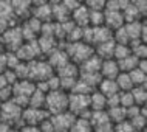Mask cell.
Listing matches in <instances>:
<instances>
[{
    "instance_id": "1",
    "label": "cell",
    "mask_w": 147,
    "mask_h": 132,
    "mask_svg": "<svg viewBox=\"0 0 147 132\" xmlns=\"http://www.w3.org/2000/svg\"><path fill=\"white\" fill-rule=\"evenodd\" d=\"M45 110L50 114V117L68 110V93L63 90L48 92L45 97Z\"/></svg>"
},
{
    "instance_id": "2",
    "label": "cell",
    "mask_w": 147,
    "mask_h": 132,
    "mask_svg": "<svg viewBox=\"0 0 147 132\" xmlns=\"http://www.w3.org/2000/svg\"><path fill=\"white\" fill-rule=\"evenodd\" d=\"M22 107L17 106L13 99L2 103L0 106V121L6 123L11 127H20L22 126Z\"/></svg>"
},
{
    "instance_id": "3",
    "label": "cell",
    "mask_w": 147,
    "mask_h": 132,
    "mask_svg": "<svg viewBox=\"0 0 147 132\" xmlns=\"http://www.w3.org/2000/svg\"><path fill=\"white\" fill-rule=\"evenodd\" d=\"M65 53L68 54V59L73 64H76L79 67L85 59H88L91 54H94L93 47L88 45L85 42H76V44H67L65 45Z\"/></svg>"
},
{
    "instance_id": "4",
    "label": "cell",
    "mask_w": 147,
    "mask_h": 132,
    "mask_svg": "<svg viewBox=\"0 0 147 132\" xmlns=\"http://www.w3.org/2000/svg\"><path fill=\"white\" fill-rule=\"evenodd\" d=\"M54 75V70L50 67L47 61H40V59H34V61L28 62V79L36 82L47 81L50 76Z\"/></svg>"
},
{
    "instance_id": "5",
    "label": "cell",
    "mask_w": 147,
    "mask_h": 132,
    "mask_svg": "<svg viewBox=\"0 0 147 132\" xmlns=\"http://www.w3.org/2000/svg\"><path fill=\"white\" fill-rule=\"evenodd\" d=\"M0 44H2L3 50L11 51V53H16L19 50V47L23 44V36L20 31V27H13L8 28L5 33L0 34Z\"/></svg>"
},
{
    "instance_id": "6",
    "label": "cell",
    "mask_w": 147,
    "mask_h": 132,
    "mask_svg": "<svg viewBox=\"0 0 147 132\" xmlns=\"http://www.w3.org/2000/svg\"><path fill=\"white\" fill-rule=\"evenodd\" d=\"M87 110H90L88 95L68 93V112H71L74 117H82Z\"/></svg>"
},
{
    "instance_id": "7",
    "label": "cell",
    "mask_w": 147,
    "mask_h": 132,
    "mask_svg": "<svg viewBox=\"0 0 147 132\" xmlns=\"http://www.w3.org/2000/svg\"><path fill=\"white\" fill-rule=\"evenodd\" d=\"M50 117L45 109H34V107H25L22 110V126H39L43 120Z\"/></svg>"
},
{
    "instance_id": "8",
    "label": "cell",
    "mask_w": 147,
    "mask_h": 132,
    "mask_svg": "<svg viewBox=\"0 0 147 132\" xmlns=\"http://www.w3.org/2000/svg\"><path fill=\"white\" fill-rule=\"evenodd\" d=\"M50 120H51V125H53L54 132H70L76 117H74L71 112L65 110V112H62V114L51 115Z\"/></svg>"
},
{
    "instance_id": "9",
    "label": "cell",
    "mask_w": 147,
    "mask_h": 132,
    "mask_svg": "<svg viewBox=\"0 0 147 132\" xmlns=\"http://www.w3.org/2000/svg\"><path fill=\"white\" fill-rule=\"evenodd\" d=\"M104 25L112 31L124 27L122 13L121 11H116V10H104Z\"/></svg>"
},
{
    "instance_id": "10",
    "label": "cell",
    "mask_w": 147,
    "mask_h": 132,
    "mask_svg": "<svg viewBox=\"0 0 147 132\" xmlns=\"http://www.w3.org/2000/svg\"><path fill=\"white\" fill-rule=\"evenodd\" d=\"M47 62L50 64L51 69L56 71V70L61 69V67L65 65L67 62H70V59H68V54L65 53V50H63V48H56L54 51H51V53L48 54Z\"/></svg>"
},
{
    "instance_id": "11",
    "label": "cell",
    "mask_w": 147,
    "mask_h": 132,
    "mask_svg": "<svg viewBox=\"0 0 147 132\" xmlns=\"http://www.w3.org/2000/svg\"><path fill=\"white\" fill-rule=\"evenodd\" d=\"M113 37V31L109 30L105 25L101 27H91V45H98V44L112 41Z\"/></svg>"
},
{
    "instance_id": "12",
    "label": "cell",
    "mask_w": 147,
    "mask_h": 132,
    "mask_svg": "<svg viewBox=\"0 0 147 132\" xmlns=\"http://www.w3.org/2000/svg\"><path fill=\"white\" fill-rule=\"evenodd\" d=\"M121 73L118 67V62L115 59H105L101 64V69H99V75L104 79H116V76Z\"/></svg>"
},
{
    "instance_id": "13",
    "label": "cell",
    "mask_w": 147,
    "mask_h": 132,
    "mask_svg": "<svg viewBox=\"0 0 147 132\" xmlns=\"http://www.w3.org/2000/svg\"><path fill=\"white\" fill-rule=\"evenodd\" d=\"M70 20L79 28L90 27V23H88V10L85 8L84 3H81V5L70 14Z\"/></svg>"
},
{
    "instance_id": "14",
    "label": "cell",
    "mask_w": 147,
    "mask_h": 132,
    "mask_svg": "<svg viewBox=\"0 0 147 132\" xmlns=\"http://www.w3.org/2000/svg\"><path fill=\"white\" fill-rule=\"evenodd\" d=\"M11 6L17 20H26L31 17V2H11Z\"/></svg>"
},
{
    "instance_id": "15",
    "label": "cell",
    "mask_w": 147,
    "mask_h": 132,
    "mask_svg": "<svg viewBox=\"0 0 147 132\" xmlns=\"http://www.w3.org/2000/svg\"><path fill=\"white\" fill-rule=\"evenodd\" d=\"M93 50H94V54H96L99 59H102V61H105V59H113L115 42H113V39H112V41L98 44V45L93 47Z\"/></svg>"
},
{
    "instance_id": "16",
    "label": "cell",
    "mask_w": 147,
    "mask_h": 132,
    "mask_svg": "<svg viewBox=\"0 0 147 132\" xmlns=\"http://www.w3.org/2000/svg\"><path fill=\"white\" fill-rule=\"evenodd\" d=\"M101 64H102V59H99L96 54H91L88 59H85L79 65V73H99Z\"/></svg>"
},
{
    "instance_id": "17",
    "label": "cell",
    "mask_w": 147,
    "mask_h": 132,
    "mask_svg": "<svg viewBox=\"0 0 147 132\" xmlns=\"http://www.w3.org/2000/svg\"><path fill=\"white\" fill-rule=\"evenodd\" d=\"M88 99H90V110H93V112L107 110V98L99 90L91 92L88 95Z\"/></svg>"
},
{
    "instance_id": "18",
    "label": "cell",
    "mask_w": 147,
    "mask_h": 132,
    "mask_svg": "<svg viewBox=\"0 0 147 132\" xmlns=\"http://www.w3.org/2000/svg\"><path fill=\"white\" fill-rule=\"evenodd\" d=\"M96 90L101 92L105 98L107 97H112V95H115V93H119V89H118L116 82H115V79H104V78H102Z\"/></svg>"
},
{
    "instance_id": "19",
    "label": "cell",
    "mask_w": 147,
    "mask_h": 132,
    "mask_svg": "<svg viewBox=\"0 0 147 132\" xmlns=\"http://www.w3.org/2000/svg\"><path fill=\"white\" fill-rule=\"evenodd\" d=\"M54 73H56L59 78H79V67L70 61L63 67H61L59 70H56Z\"/></svg>"
},
{
    "instance_id": "20",
    "label": "cell",
    "mask_w": 147,
    "mask_h": 132,
    "mask_svg": "<svg viewBox=\"0 0 147 132\" xmlns=\"http://www.w3.org/2000/svg\"><path fill=\"white\" fill-rule=\"evenodd\" d=\"M138 61L140 59H136L133 54H130V56H127V58L121 59V61H116V62H118V67H119L121 73H130L132 70H135L138 67Z\"/></svg>"
},
{
    "instance_id": "21",
    "label": "cell",
    "mask_w": 147,
    "mask_h": 132,
    "mask_svg": "<svg viewBox=\"0 0 147 132\" xmlns=\"http://www.w3.org/2000/svg\"><path fill=\"white\" fill-rule=\"evenodd\" d=\"M45 97H47V93H43V92L36 89L33 93H31L30 99H28V107H34V109H45Z\"/></svg>"
},
{
    "instance_id": "22",
    "label": "cell",
    "mask_w": 147,
    "mask_h": 132,
    "mask_svg": "<svg viewBox=\"0 0 147 132\" xmlns=\"http://www.w3.org/2000/svg\"><path fill=\"white\" fill-rule=\"evenodd\" d=\"M107 115H109V120L113 123V125H118L121 121H125L127 117H125V109L121 106H116V107H110L107 109Z\"/></svg>"
},
{
    "instance_id": "23",
    "label": "cell",
    "mask_w": 147,
    "mask_h": 132,
    "mask_svg": "<svg viewBox=\"0 0 147 132\" xmlns=\"http://www.w3.org/2000/svg\"><path fill=\"white\" fill-rule=\"evenodd\" d=\"M130 47V51H132V54L135 56L136 59H146L147 56V47H146V42H141V41H132L129 44Z\"/></svg>"
},
{
    "instance_id": "24",
    "label": "cell",
    "mask_w": 147,
    "mask_h": 132,
    "mask_svg": "<svg viewBox=\"0 0 147 132\" xmlns=\"http://www.w3.org/2000/svg\"><path fill=\"white\" fill-rule=\"evenodd\" d=\"M115 82H116L119 92H130L133 89V84H132V79H130L129 73H119L116 79H115Z\"/></svg>"
},
{
    "instance_id": "25",
    "label": "cell",
    "mask_w": 147,
    "mask_h": 132,
    "mask_svg": "<svg viewBox=\"0 0 147 132\" xmlns=\"http://www.w3.org/2000/svg\"><path fill=\"white\" fill-rule=\"evenodd\" d=\"M132 97H133V101H135V106L141 107V106H146V99H147V92H146V86H141V87H133L132 90Z\"/></svg>"
},
{
    "instance_id": "26",
    "label": "cell",
    "mask_w": 147,
    "mask_h": 132,
    "mask_svg": "<svg viewBox=\"0 0 147 132\" xmlns=\"http://www.w3.org/2000/svg\"><path fill=\"white\" fill-rule=\"evenodd\" d=\"M70 132H93V127H91L88 120L76 117V120H74V123H73V126H71Z\"/></svg>"
},
{
    "instance_id": "27",
    "label": "cell",
    "mask_w": 147,
    "mask_h": 132,
    "mask_svg": "<svg viewBox=\"0 0 147 132\" xmlns=\"http://www.w3.org/2000/svg\"><path fill=\"white\" fill-rule=\"evenodd\" d=\"M112 39H113L115 44H118V45H129V44H130L129 34H127V31H125L124 27H121V28H118V30H115Z\"/></svg>"
},
{
    "instance_id": "28",
    "label": "cell",
    "mask_w": 147,
    "mask_h": 132,
    "mask_svg": "<svg viewBox=\"0 0 147 132\" xmlns=\"http://www.w3.org/2000/svg\"><path fill=\"white\" fill-rule=\"evenodd\" d=\"M129 76H130V79H132L133 87H141V86H146L147 76H146V73H142L141 70H138V69L132 70V71L129 73Z\"/></svg>"
},
{
    "instance_id": "29",
    "label": "cell",
    "mask_w": 147,
    "mask_h": 132,
    "mask_svg": "<svg viewBox=\"0 0 147 132\" xmlns=\"http://www.w3.org/2000/svg\"><path fill=\"white\" fill-rule=\"evenodd\" d=\"M130 54H132V51H130L129 45H118V44H115V50H113V59L115 61H121V59H124Z\"/></svg>"
},
{
    "instance_id": "30",
    "label": "cell",
    "mask_w": 147,
    "mask_h": 132,
    "mask_svg": "<svg viewBox=\"0 0 147 132\" xmlns=\"http://www.w3.org/2000/svg\"><path fill=\"white\" fill-rule=\"evenodd\" d=\"M93 89H91L90 86H87V84L82 81V79H76V84H74V87L71 89L70 93H76V95H90Z\"/></svg>"
},
{
    "instance_id": "31",
    "label": "cell",
    "mask_w": 147,
    "mask_h": 132,
    "mask_svg": "<svg viewBox=\"0 0 147 132\" xmlns=\"http://www.w3.org/2000/svg\"><path fill=\"white\" fill-rule=\"evenodd\" d=\"M119 106L124 107V109H129V107L135 106L132 92H119Z\"/></svg>"
},
{
    "instance_id": "32",
    "label": "cell",
    "mask_w": 147,
    "mask_h": 132,
    "mask_svg": "<svg viewBox=\"0 0 147 132\" xmlns=\"http://www.w3.org/2000/svg\"><path fill=\"white\" fill-rule=\"evenodd\" d=\"M84 5L88 11H104L105 10V2H101V0H88Z\"/></svg>"
},
{
    "instance_id": "33",
    "label": "cell",
    "mask_w": 147,
    "mask_h": 132,
    "mask_svg": "<svg viewBox=\"0 0 147 132\" xmlns=\"http://www.w3.org/2000/svg\"><path fill=\"white\" fill-rule=\"evenodd\" d=\"M132 3H133V6L136 8V11L140 13L141 19H144L146 17V11H147V3L144 2V0H138V2H132Z\"/></svg>"
},
{
    "instance_id": "34",
    "label": "cell",
    "mask_w": 147,
    "mask_h": 132,
    "mask_svg": "<svg viewBox=\"0 0 147 132\" xmlns=\"http://www.w3.org/2000/svg\"><path fill=\"white\" fill-rule=\"evenodd\" d=\"M113 127H115V125L112 121H107V123H104V125L94 126L93 132H113Z\"/></svg>"
},
{
    "instance_id": "35",
    "label": "cell",
    "mask_w": 147,
    "mask_h": 132,
    "mask_svg": "<svg viewBox=\"0 0 147 132\" xmlns=\"http://www.w3.org/2000/svg\"><path fill=\"white\" fill-rule=\"evenodd\" d=\"M119 106V93H115L112 97H107V109Z\"/></svg>"
},
{
    "instance_id": "36",
    "label": "cell",
    "mask_w": 147,
    "mask_h": 132,
    "mask_svg": "<svg viewBox=\"0 0 147 132\" xmlns=\"http://www.w3.org/2000/svg\"><path fill=\"white\" fill-rule=\"evenodd\" d=\"M19 131H20V132H40L39 126H26V125L20 126V127H19Z\"/></svg>"
},
{
    "instance_id": "37",
    "label": "cell",
    "mask_w": 147,
    "mask_h": 132,
    "mask_svg": "<svg viewBox=\"0 0 147 132\" xmlns=\"http://www.w3.org/2000/svg\"><path fill=\"white\" fill-rule=\"evenodd\" d=\"M9 132H20V131H19V127H13V129H11Z\"/></svg>"
},
{
    "instance_id": "38",
    "label": "cell",
    "mask_w": 147,
    "mask_h": 132,
    "mask_svg": "<svg viewBox=\"0 0 147 132\" xmlns=\"http://www.w3.org/2000/svg\"><path fill=\"white\" fill-rule=\"evenodd\" d=\"M0 106H2V101H0Z\"/></svg>"
}]
</instances>
